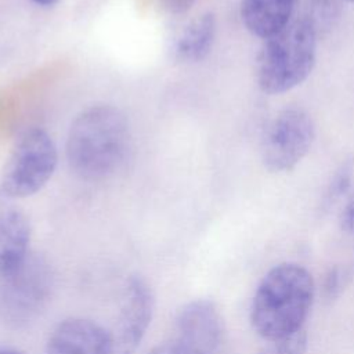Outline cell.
<instances>
[{"label": "cell", "mask_w": 354, "mask_h": 354, "mask_svg": "<svg viewBox=\"0 0 354 354\" xmlns=\"http://www.w3.org/2000/svg\"><path fill=\"white\" fill-rule=\"evenodd\" d=\"M315 296L311 272L297 263L274 266L259 282L252 304L250 324L266 342L289 336L300 329Z\"/></svg>", "instance_id": "6da1fadb"}, {"label": "cell", "mask_w": 354, "mask_h": 354, "mask_svg": "<svg viewBox=\"0 0 354 354\" xmlns=\"http://www.w3.org/2000/svg\"><path fill=\"white\" fill-rule=\"evenodd\" d=\"M130 148L126 116L112 105H93L72 122L66 137V159L75 174L84 180L112 176Z\"/></svg>", "instance_id": "7a4b0ae2"}, {"label": "cell", "mask_w": 354, "mask_h": 354, "mask_svg": "<svg viewBox=\"0 0 354 354\" xmlns=\"http://www.w3.org/2000/svg\"><path fill=\"white\" fill-rule=\"evenodd\" d=\"M318 32L308 18L290 21L263 40L256 58V82L268 95L283 94L301 84L317 59Z\"/></svg>", "instance_id": "3957f363"}, {"label": "cell", "mask_w": 354, "mask_h": 354, "mask_svg": "<svg viewBox=\"0 0 354 354\" xmlns=\"http://www.w3.org/2000/svg\"><path fill=\"white\" fill-rule=\"evenodd\" d=\"M54 289V270L41 254H29L0 275V318L11 328L33 322L47 307Z\"/></svg>", "instance_id": "277c9868"}, {"label": "cell", "mask_w": 354, "mask_h": 354, "mask_svg": "<svg viewBox=\"0 0 354 354\" xmlns=\"http://www.w3.org/2000/svg\"><path fill=\"white\" fill-rule=\"evenodd\" d=\"M57 158V148L48 133L41 129L25 131L6 163L1 191L11 198L36 194L53 176Z\"/></svg>", "instance_id": "5b68a950"}, {"label": "cell", "mask_w": 354, "mask_h": 354, "mask_svg": "<svg viewBox=\"0 0 354 354\" xmlns=\"http://www.w3.org/2000/svg\"><path fill=\"white\" fill-rule=\"evenodd\" d=\"M315 140V124L303 108L279 111L267 124L261 137L263 166L271 173L293 170L310 152Z\"/></svg>", "instance_id": "8992f818"}, {"label": "cell", "mask_w": 354, "mask_h": 354, "mask_svg": "<svg viewBox=\"0 0 354 354\" xmlns=\"http://www.w3.org/2000/svg\"><path fill=\"white\" fill-rule=\"evenodd\" d=\"M153 293L148 282L133 275L124 288L116 324L109 329L112 354H134L153 314Z\"/></svg>", "instance_id": "52a82bcc"}, {"label": "cell", "mask_w": 354, "mask_h": 354, "mask_svg": "<svg viewBox=\"0 0 354 354\" xmlns=\"http://www.w3.org/2000/svg\"><path fill=\"white\" fill-rule=\"evenodd\" d=\"M44 354H112L109 329L88 318H66L50 333Z\"/></svg>", "instance_id": "ba28073f"}, {"label": "cell", "mask_w": 354, "mask_h": 354, "mask_svg": "<svg viewBox=\"0 0 354 354\" xmlns=\"http://www.w3.org/2000/svg\"><path fill=\"white\" fill-rule=\"evenodd\" d=\"M299 0H241L239 15L243 26L261 40L283 29Z\"/></svg>", "instance_id": "9c48e42d"}, {"label": "cell", "mask_w": 354, "mask_h": 354, "mask_svg": "<svg viewBox=\"0 0 354 354\" xmlns=\"http://www.w3.org/2000/svg\"><path fill=\"white\" fill-rule=\"evenodd\" d=\"M30 227L25 214L15 207H0V275L30 252Z\"/></svg>", "instance_id": "30bf717a"}, {"label": "cell", "mask_w": 354, "mask_h": 354, "mask_svg": "<svg viewBox=\"0 0 354 354\" xmlns=\"http://www.w3.org/2000/svg\"><path fill=\"white\" fill-rule=\"evenodd\" d=\"M216 37V18L205 12L192 19L176 41L174 53L178 59L198 62L207 57Z\"/></svg>", "instance_id": "8fae6325"}, {"label": "cell", "mask_w": 354, "mask_h": 354, "mask_svg": "<svg viewBox=\"0 0 354 354\" xmlns=\"http://www.w3.org/2000/svg\"><path fill=\"white\" fill-rule=\"evenodd\" d=\"M218 350L180 332L155 346L149 354H217Z\"/></svg>", "instance_id": "7c38bea8"}, {"label": "cell", "mask_w": 354, "mask_h": 354, "mask_svg": "<svg viewBox=\"0 0 354 354\" xmlns=\"http://www.w3.org/2000/svg\"><path fill=\"white\" fill-rule=\"evenodd\" d=\"M307 350V333L303 329L275 340H268L260 354H304Z\"/></svg>", "instance_id": "4fadbf2b"}, {"label": "cell", "mask_w": 354, "mask_h": 354, "mask_svg": "<svg viewBox=\"0 0 354 354\" xmlns=\"http://www.w3.org/2000/svg\"><path fill=\"white\" fill-rule=\"evenodd\" d=\"M337 15V0H311V15L307 17L317 32L329 26Z\"/></svg>", "instance_id": "5bb4252c"}, {"label": "cell", "mask_w": 354, "mask_h": 354, "mask_svg": "<svg viewBox=\"0 0 354 354\" xmlns=\"http://www.w3.org/2000/svg\"><path fill=\"white\" fill-rule=\"evenodd\" d=\"M339 223H340V228L344 232L354 235V189L340 212Z\"/></svg>", "instance_id": "9a60e30c"}, {"label": "cell", "mask_w": 354, "mask_h": 354, "mask_svg": "<svg viewBox=\"0 0 354 354\" xmlns=\"http://www.w3.org/2000/svg\"><path fill=\"white\" fill-rule=\"evenodd\" d=\"M192 3H194V0H166V7L170 11L181 12V11L188 10L192 6Z\"/></svg>", "instance_id": "2e32d148"}, {"label": "cell", "mask_w": 354, "mask_h": 354, "mask_svg": "<svg viewBox=\"0 0 354 354\" xmlns=\"http://www.w3.org/2000/svg\"><path fill=\"white\" fill-rule=\"evenodd\" d=\"M0 354H25V353L21 351V350H18V348L7 347V348H0Z\"/></svg>", "instance_id": "e0dca14e"}, {"label": "cell", "mask_w": 354, "mask_h": 354, "mask_svg": "<svg viewBox=\"0 0 354 354\" xmlns=\"http://www.w3.org/2000/svg\"><path fill=\"white\" fill-rule=\"evenodd\" d=\"M35 4H39V6H44V7H47V6H53V4H55L58 0H32Z\"/></svg>", "instance_id": "ac0fdd59"}, {"label": "cell", "mask_w": 354, "mask_h": 354, "mask_svg": "<svg viewBox=\"0 0 354 354\" xmlns=\"http://www.w3.org/2000/svg\"><path fill=\"white\" fill-rule=\"evenodd\" d=\"M344 1H348V3H354V0H344Z\"/></svg>", "instance_id": "d6986e66"}]
</instances>
